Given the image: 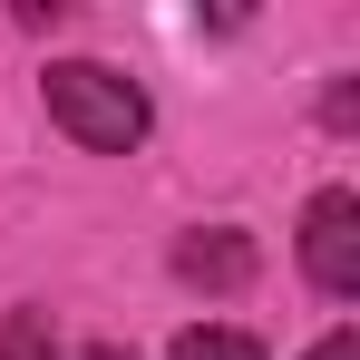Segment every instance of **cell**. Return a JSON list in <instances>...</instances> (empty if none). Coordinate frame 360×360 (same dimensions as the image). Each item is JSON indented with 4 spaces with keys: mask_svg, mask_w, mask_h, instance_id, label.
Here are the masks:
<instances>
[{
    "mask_svg": "<svg viewBox=\"0 0 360 360\" xmlns=\"http://www.w3.org/2000/svg\"><path fill=\"white\" fill-rule=\"evenodd\" d=\"M49 117L88 156H127V146H146V88L117 78L108 59H59L49 68Z\"/></svg>",
    "mask_w": 360,
    "mask_h": 360,
    "instance_id": "cell-1",
    "label": "cell"
},
{
    "mask_svg": "<svg viewBox=\"0 0 360 360\" xmlns=\"http://www.w3.org/2000/svg\"><path fill=\"white\" fill-rule=\"evenodd\" d=\"M302 273H311L331 302L360 292V195H351V185L311 195V214H302Z\"/></svg>",
    "mask_w": 360,
    "mask_h": 360,
    "instance_id": "cell-2",
    "label": "cell"
},
{
    "mask_svg": "<svg viewBox=\"0 0 360 360\" xmlns=\"http://www.w3.org/2000/svg\"><path fill=\"white\" fill-rule=\"evenodd\" d=\"M253 263H263V253H253V234H224V224L176 243V273L195 283V292H243V283H253Z\"/></svg>",
    "mask_w": 360,
    "mask_h": 360,
    "instance_id": "cell-3",
    "label": "cell"
},
{
    "mask_svg": "<svg viewBox=\"0 0 360 360\" xmlns=\"http://www.w3.org/2000/svg\"><path fill=\"white\" fill-rule=\"evenodd\" d=\"M0 360H59V331H49V311H0Z\"/></svg>",
    "mask_w": 360,
    "mask_h": 360,
    "instance_id": "cell-4",
    "label": "cell"
},
{
    "mask_svg": "<svg viewBox=\"0 0 360 360\" xmlns=\"http://www.w3.org/2000/svg\"><path fill=\"white\" fill-rule=\"evenodd\" d=\"M166 360H263V341H243V331H224V321H195V331H176Z\"/></svg>",
    "mask_w": 360,
    "mask_h": 360,
    "instance_id": "cell-5",
    "label": "cell"
},
{
    "mask_svg": "<svg viewBox=\"0 0 360 360\" xmlns=\"http://www.w3.org/2000/svg\"><path fill=\"white\" fill-rule=\"evenodd\" d=\"M311 360H360V331H331V341H321Z\"/></svg>",
    "mask_w": 360,
    "mask_h": 360,
    "instance_id": "cell-6",
    "label": "cell"
},
{
    "mask_svg": "<svg viewBox=\"0 0 360 360\" xmlns=\"http://www.w3.org/2000/svg\"><path fill=\"white\" fill-rule=\"evenodd\" d=\"M88 360H136V351H117V341H98V351H88Z\"/></svg>",
    "mask_w": 360,
    "mask_h": 360,
    "instance_id": "cell-7",
    "label": "cell"
}]
</instances>
